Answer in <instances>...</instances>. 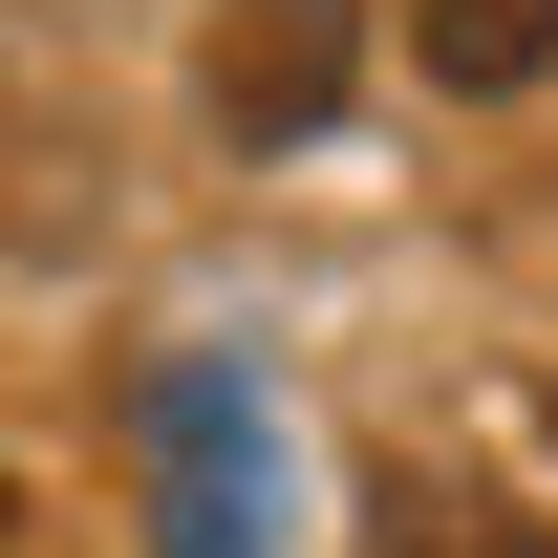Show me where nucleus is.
<instances>
[{
	"label": "nucleus",
	"mask_w": 558,
	"mask_h": 558,
	"mask_svg": "<svg viewBox=\"0 0 558 558\" xmlns=\"http://www.w3.org/2000/svg\"><path fill=\"white\" fill-rule=\"evenodd\" d=\"M344 65H365V0H236V22H215V108H236V130H323Z\"/></svg>",
	"instance_id": "1"
},
{
	"label": "nucleus",
	"mask_w": 558,
	"mask_h": 558,
	"mask_svg": "<svg viewBox=\"0 0 558 558\" xmlns=\"http://www.w3.org/2000/svg\"><path fill=\"white\" fill-rule=\"evenodd\" d=\"M409 44H429L451 108H515V86L558 65V0H409Z\"/></svg>",
	"instance_id": "2"
},
{
	"label": "nucleus",
	"mask_w": 558,
	"mask_h": 558,
	"mask_svg": "<svg viewBox=\"0 0 558 558\" xmlns=\"http://www.w3.org/2000/svg\"><path fill=\"white\" fill-rule=\"evenodd\" d=\"M365 558H558V537H494V494H429V473H387V537Z\"/></svg>",
	"instance_id": "3"
},
{
	"label": "nucleus",
	"mask_w": 558,
	"mask_h": 558,
	"mask_svg": "<svg viewBox=\"0 0 558 558\" xmlns=\"http://www.w3.org/2000/svg\"><path fill=\"white\" fill-rule=\"evenodd\" d=\"M0 537H22V473H0Z\"/></svg>",
	"instance_id": "4"
}]
</instances>
